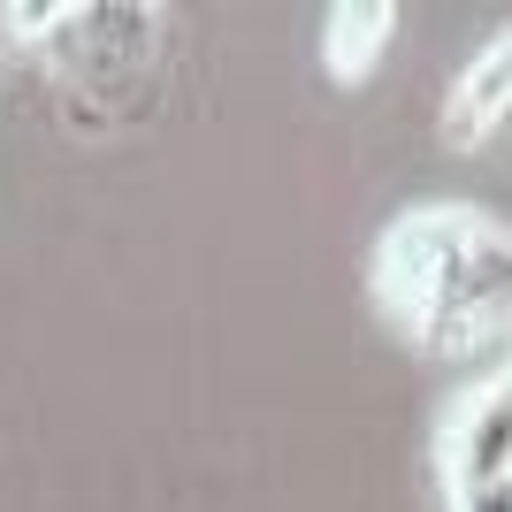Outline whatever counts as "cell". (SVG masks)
I'll return each mask as SVG.
<instances>
[{"mask_svg":"<svg viewBox=\"0 0 512 512\" xmlns=\"http://www.w3.org/2000/svg\"><path fill=\"white\" fill-rule=\"evenodd\" d=\"M390 31H398V8H383V0H344V8H329V23H321L329 77H367L375 54L390 46Z\"/></svg>","mask_w":512,"mask_h":512,"instance_id":"277c9868","label":"cell"},{"mask_svg":"<svg viewBox=\"0 0 512 512\" xmlns=\"http://www.w3.org/2000/svg\"><path fill=\"white\" fill-rule=\"evenodd\" d=\"M375 299L428 352L505 344V230L467 207H413L375 245Z\"/></svg>","mask_w":512,"mask_h":512,"instance_id":"6da1fadb","label":"cell"},{"mask_svg":"<svg viewBox=\"0 0 512 512\" xmlns=\"http://www.w3.org/2000/svg\"><path fill=\"white\" fill-rule=\"evenodd\" d=\"M77 16V8H54V0H46V8H8V31H23V39H46V31H62V23Z\"/></svg>","mask_w":512,"mask_h":512,"instance_id":"5b68a950","label":"cell"},{"mask_svg":"<svg viewBox=\"0 0 512 512\" xmlns=\"http://www.w3.org/2000/svg\"><path fill=\"white\" fill-rule=\"evenodd\" d=\"M444 474H451V497L459 490H505L512 482V383H505V367H490V375L451 406Z\"/></svg>","mask_w":512,"mask_h":512,"instance_id":"7a4b0ae2","label":"cell"},{"mask_svg":"<svg viewBox=\"0 0 512 512\" xmlns=\"http://www.w3.org/2000/svg\"><path fill=\"white\" fill-rule=\"evenodd\" d=\"M512 107V62H505V39H490L474 54V69L451 85V115H444V138L451 146H482Z\"/></svg>","mask_w":512,"mask_h":512,"instance_id":"3957f363","label":"cell"}]
</instances>
